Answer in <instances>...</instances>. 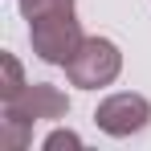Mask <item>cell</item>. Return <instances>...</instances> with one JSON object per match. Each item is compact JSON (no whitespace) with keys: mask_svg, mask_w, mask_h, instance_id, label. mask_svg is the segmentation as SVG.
<instances>
[{"mask_svg":"<svg viewBox=\"0 0 151 151\" xmlns=\"http://www.w3.org/2000/svg\"><path fill=\"white\" fill-rule=\"evenodd\" d=\"M29 41H33V53H37L41 61L65 65L86 37H82V29H78L74 8H61V12H49V17L29 21Z\"/></svg>","mask_w":151,"mask_h":151,"instance_id":"1","label":"cell"},{"mask_svg":"<svg viewBox=\"0 0 151 151\" xmlns=\"http://www.w3.org/2000/svg\"><path fill=\"white\" fill-rule=\"evenodd\" d=\"M123 70V53L114 41H106V37H86L78 53L65 61V78L82 86V90H98V86H110L114 78Z\"/></svg>","mask_w":151,"mask_h":151,"instance_id":"2","label":"cell"},{"mask_svg":"<svg viewBox=\"0 0 151 151\" xmlns=\"http://www.w3.org/2000/svg\"><path fill=\"white\" fill-rule=\"evenodd\" d=\"M94 123H98V131L114 135V139L139 135V131L151 123V102L143 98V94H127V90H123V94H110V98L98 102Z\"/></svg>","mask_w":151,"mask_h":151,"instance_id":"3","label":"cell"},{"mask_svg":"<svg viewBox=\"0 0 151 151\" xmlns=\"http://www.w3.org/2000/svg\"><path fill=\"white\" fill-rule=\"evenodd\" d=\"M65 110H70V98H65L57 86L33 82V86H25L17 98L4 102L0 114H17V119H25V123H41V119H65Z\"/></svg>","mask_w":151,"mask_h":151,"instance_id":"4","label":"cell"},{"mask_svg":"<svg viewBox=\"0 0 151 151\" xmlns=\"http://www.w3.org/2000/svg\"><path fill=\"white\" fill-rule=\"evenodd\" d=\"M33 139V123L17 119V114H0V147L4 151H21Z\"/></svg>","mask_w":151,"mask_h":151,"instance_id":"5","label":"cell"},{"mask_svg":"<svg viewBox=\"0 0 151 151\" xmlns=\"http://www.w3.org/2000/svg\"><path fill=\"white\" fill-rule=\"evenodd\" d=\"M0 102H8V98H17L21 90H25L29 82H25V74H21V61L12 57V53H0Z\"/></svg>","mask_w":151,"mask_h":151,"instance_id":"6","label":"cell"},{"mask_svg":"<svg viewBox=\"0 0 151 151\" xmlns=\"http://www.w3.org/2000/svg\"><path fill=\"white\" fill-rule=\"evenodd\" d=\"M61 8H74V0H21V17L25 21L49 17V12H61Z\"/></svg>","mask_w":151,"mask_h":151,"instance_id":"7","label":"cell"},{"mask_svg":"<svg viewBox=\"0 0 151 151\" xmlns=\"http://www.w3.org/2000/svg\"><path fill=\"white\" fill-rule=\"evenodd\" d=\"M61 147H82V139H78L74 131H53L49 139H45V151H61Z\"/></svg>","mask_w":151,"mask_h":151,"instance_id":"8","label":"cell"}]
</instances>
